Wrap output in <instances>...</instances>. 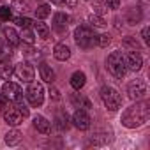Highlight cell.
I'll return each instance as SVG.
<instances>
[{"label": "cell", "mask_w": 150, "mask_h": 150, "mask_svg": "<svg viewBox=\"0 0 150 150\" xmlns=\"http://www.w3.org/2000/svg\"><path fill=\"white\" fill-rule=\"evenodd\" d=\"M111 139H113L111 132H108V131H99V132H96V134H92V136L88 138V143H87V145H94V146H104V145H108Z\"/></svg>", "instance_id": "12"}, {"label": "cell", "mask_w": 150, "mask_h": 150, "mask_svg": "<svg viewBox=\"0 0 150 150\" xmlns=\"http://www.w3.org/2000/svg\"><path fill=\"white\" fill-rule=\"evenodd\" d=\"M2 34H4V39H6V42L9 44V46H13V48H16L21 41H20V34L13 28V27H4L2 28Z\"/></svg>", "instance_id": "16"}, {"label": "cell", "mask_w": 150, "mask_h": 150, "mask_svg": "<svg viewBox=\"0 0 150 150\" xmlns=\"http://www.w3.org/2000/svg\"><path fill=\"white\" fill-rule=\"evenodd\" d=\"M32 124H34V127L37 129V132H41V134H48V132L51 131V124H50V120H48L46 117H42V115H35Z\"/></svg>", "instance_id": "19"}, {"label": "cell", "mask_w": 150, "mask_h": 150, "mask_svg": "<svg viewBox=\"0 0 150 150\" xmlns=\"http://www.w3.org/2000/svg\"><path fill=\"white\" fill-rule=\"evenodd\" d=\"M71 122H72V125L76 127V129H80V131H88L90 129V115H88V111L87 110H76L74 111V115H72V118H71Z\"/></svg>", "instance_id": "9"}, {"label": "cell", "mask_w": 150, "mask_h": 150, "mask_svg": "<svg viewBox=\"0 0 150 150\" xmlns=\"http://www.w3.org/2000/svg\"><path fill=\"white\" fill-rule=\"evenodd\" d=\"M14 74V67L9 64V62H2L0 64V78L2 80H11V76Z\"/></svg>", "instance_id": "27"}, {"label": "cell", "mask_w": 150, "mask_h": 150, "mask_svg": "<svg viewBox=\"0 0 150 150\" xmlns=\"http://www.w3.org/2000/svg\"><path fill=\"white\" fill-rule=\"evenodd\" d=\"M69 21H71V16L65 14V13H55V14H53V27H55L58 32H65Z\"/></svg>", "instance_id": "15"}, {"label": "cell", "mask_w": 150, "mask_h": 150, "mask_svg": "<svg viewBox=\"0 0 150 150\" xmlns=\"http://www.w3.org/2000/svg\"><path fill=\"white\" fill-rule=\"evenodd\" d=\"M69 83H71V87L76 90V92H80V90L85 87V83H87V76H85V72H83V71H76V72H72V76H71Z\"/></svg>", "instance_id": "17"}, {"label": "cell", "mask_w": 150, "mask_h": 150, "mask_svg": "<svg viewBox=\"0 0 150 150\" xmlns=\"http://www.w3.org/2000/svg\"><path fill=\"white\" fill-rule=\"evenodd\" d=\"M9 106H11V101H9V99H7L2 92H0V113H4Z\"/></svg>", "instance_id": "36"}, {"label": "cell", "mask_w": 150, "mask_h": 150, "mask_svg": "<svg viewBox=\"0 0 150 150\" xmlns=\"http://www.w3.org/2000/svg\"><path fill=\"white\" fill-rule=\"evenodd\" d=\"M51 4H55V6H64V0H50Z\"/></svg>", "instance_id": "41"}, {"label": "cell", "mask_w": 150, "mask_h": 150, "mask_svg": "<svg viewBox=\"0 0 150 150\" xmlns=\"http://www.w3.org/2000/svg\"><path fill=\"white\" fill-rule=\"evenodd\" d=\"M2 117H4L6 124H9V125H13V127H18L20 124H23V115L20 113V110H18L16 106H9V108L2 113Z\"/></svg>", "instance_id": "11"}, {"label": "cell", "mask_w": 150, "mask_h": 150, "mask_svg": "<svg viewBox=\"0 0 150 150\" xmlns=\"http://www.w3.org/2000/svg\"><path fill=\"white\" fill-rule=\"evenodd\" d=\"M25 96H27V101L30 103L32 108H39L44 103V87L37 81H30L28 87H27Z\"/></svg>", "instance_id": "5"}, {"label": "cell", "mask_w": 150, "mask_h": 150, "mask_svg": "<svg viewBox=\"0 0 150 150\" xmlns=\"http://www.w3.org/2000/svg\"><path fill=\"white\" fill-rule=\"evenodd\" d=\"M122 46L127 48V50L141 51V44H139V41H138L134 35H127V37H124V39H122Z\"/></svg>", "instance_id": "26"}, {"label": "cell", "mask_w": 150, "mask_h": 150, "mask_svg": "<svg viewBox=\"0 0 150 150\" xmlns=\"http://www.w3.org/2000/svg\"><path fill=\"white\" fill-rule=\"evenodd\" d=\"M2 94H4L9 101H13V103H18L20 99H23V90H21V87H20L18 83H14V81H9V80L2 85Z\"/></svg>", "instance_id": "10"}, {"label": "cell", "mask_w": 150, "mask_h": 150, "mask_svg": "<svg viewBox=\"0 0 150 150\" xmlns=\"http://www.w3.org/2000/svg\"><path fill=\"white\" fill-rule=\"evenodd\" d=\"M11 18H13V9H9L7 6H0V20L9 21Z\"/></svg>", "instance_id": "34"}, {"label": "cell", "mask_w": 150, "mask_h": 150, "mask_svg": "<svg viewBox=\"0 0 150 150\" xmlns=\"http://www.w3.org/2000/svg\"><path fill=\"white\" fill-rule=\"evenodd\" d=\"M74 41L81 50H90L92 46H96V34L88 25H80L74 28Z\"/></svg>", "instance_id": "4"}, {"label": "cell", "mask_w": 150, "mask_h": 150, "mask_svg": "<svg viewBox=\"0 0 150 150\" xmlns=\"http://www.w3.org/2000/svg\"><path fill=\"white\" fill-rule=\"evenodd\" d=\"M50 97H51L53 101H60V92H58L57 88L51 87V88H50Z\"/></svg>", "instance_id": "39"}, {"label": "cell", "mask_w": 150, "mask_h": 150, "mask_svg": "<svg viewBox=\"0 0 150 150\" xmlns=\"http://www.w3.org/2000/svg\"><path fill=\"white\" fill-rule=\"evenodd\" d=\"M53 57L57 60H60V62H65V60L71 58V48L65 42H58L55 46V50H53Z\"/></svg>", "instance_id": "18"}, {"label": "cell", "mask_w": 150, "mask_h": 150, "mask_svg": "<svg viewBox=\"0 0 150 150\" xmlns=\"http://www.w3.org/2000/svg\"><path fill=\"white\" fill-rule=\"evenodd\" d=\"M148 35H150V28H148V27H145V28L141 30V39H143V42H145V44H150V37H148Z\"/></svg>", "instance_id": "37"}, {"label": "cell", "mask_w": 150, "mask_h": 150, "mask_svg": "<svg viewBox=\"0 0 150 150\" xmlns=\"http://www.w3.org/2000/svg\"><path fill=\"white\" fill-rule=\"evenodd\" d=\"M50 14H51V7H50L48 4L37 6V9H35V18H37V20H46Z\"/></svg>", "instance_id": "28"}, {"label": "cell", "mask_w": 150, "mask_h": 150, "mask_svg": "<svg viewBox=\"0 0 150 150\" xmlns=\"http://www.w3.org/2000/svg\"><path fill=\"white\" fill-rule=\"evenodd\" d=\"M16 108L20 110V113L23 115V118H28V117H30V110H28V106L25 104V101H23V99H20V101L16 103Z\"/></svg>", "instance_id": "35"}, {"label": "cell", "mask_w": 150, "mask_h": 150, "mask_svg": "<svg viewBox=\"0 0 150 150\" xmlns=\"http://www.w3.org/2000/svg\"><path fill=\"white\" fill-rule=\"evenodd\" d=\"M14 74H16V78H18L20 81L30 83V81H34V78H35V69H34V65H32L28 60H23V62H20V64L14 67Z\"/></svg>", "instance_id": "6"}, {"label": "cell", "mask_w": 150, "mask_h": 150, "mask_svg": "<svg viewBox=\"0 0 150 150\" xmlns=\"http://www.w3.org/2000/svg\"><path fill=\"white\" fill-rule=\"evenodd\" d=\"M20 41H23L25 44H34L35 42V35L30 28H23L21 34H20Z\"/></svg>", "instance_id": "29"}, {"label": "cell", "mask_w": 150, "mask_h": 150, "mask_svg": "<svg viewBox=\"0 0 150 150\" xmlns=\"http://www.w3.org/2000/svg\"><path fill=\"white\" fill-rule=\"evenodd\" d=\"M110 42H111V37H110L108 34H99V35H96V46H99V48H108Z\"/></svg>", "instance_id": "33"}, {"label": "cell", "mask_w": 150, "mask_h": 150, "mask_svg": "<svg viewBox=\"0 0 150 150\" xmlns=\"http://www.w3.org/2000/svg\"><path fill=\"white\" fill-rule=\"evenodd\" d=\"M39 74H41V80L46 81V83H53L55 81V71L46 62H41L39 64Z\"/></svg>", "instance_id": "20"}, {"label": "cell", "mask_w": 150, "mask_h": 150, "mask_svg": "<svg viewBox=\"0 0 150 150\" xmlns=\"http://www.w3.org/2000/svg\"><path fill=\"white\" fill-rule=\"evenodd\" d=\"M148 118H150V103L139 99V101H136V104L125 108L120 122L127 129H136V127H141L143 124H146Z\"/></svg>", "instance_id": "1"}, {"label": "cell", "mask_w": 150, "mask_h": 150, "mask_svg": "<svg viewBox=\"0 0 150 150\" xmlns=\"http://www.w3.org/2000/svg\"><path fill=\"white\" fill-rule=\"evenodd\" d=\"M124 62H125L127 71H132V72H138L143 67V57L139 51H134V50H131L124 55Z\"/></svg>", "instance_id": "8"}, {"label": "cell", "mask_w": 150, "mask_h": 150, "mask_svg": "<svg viewBox=\"0 0 150 150\" xmlns=\"http://www.w3.org/2000/svg\"><path fill=\"white\" fill-rule=\"evenodd\" d=\"M13 21H14L18 27H21V28H30V27L34 25V21H32L30 18H27V16H14Z\"/></svg>", "instance_id": "31"}, {"label": "cell", "mask_w": 150, "mask_h": 150, "mask_svg": "<svg viewBox=\"0 0 150 150\" xmlns=\"http://www.w3.org/2000/svg\"><path fill=\"white\" fill-rule=\"evenodd\" d=\"M64 4H65L67 7H76V6H78V0H64Z\"/></svg>", "instance_id": "40"}, {"label": "cell", "mask_w": 150, "mask_h": 150, "mask_svg": "<svg viewBox=\"0 0 150 150\" xmlns=\"http://www.w3.org/2000/svg\"><path fill=\"white\" fill-rule=\"evenodd\" d=\"M88 23H90V27H96V28H104L106 27V21L103 20V16H97V14H90Z\"/></svg>", "instance_id": "32"}, {"label": "cell", "mask_w": 150, "mask_h": 150, "mask_svg": "<svg viewBox=\"0 0 150 150\" xmlns=\"http://www.w3.org/2000/svg\"><path fill=\"white\" fill-rule=\"evenodd\" d=\"M127 96L132 101L143 99L146 96V81L141 80V78H136V80L129 81V85H127Z\"/></svg>", "instance_id": "7"}, {"label": "cell", "mask_w": 150, "mask_h": 150, "mask_svg": "<svg viewBox=\"0 0 150 150\" xmlns=\"http://www.w3.org/2000/svg\"><path fill=\"white\" fill-rule=\"evenodd\" d=\"M99 96H101V101H103V104L106 106V110H110V111H118V110L122 108V96H120V92H118L117 88H113V87H110V85H104V87L101 88Z\"/></svg>", "instance_id": "3"}, {"label": "cell", "mask_w": 150, "mask_h": 150, "mask_svg": "<svg viewBox=\"0 0 150 150\" xmlns=\"http://www.w3.org/2000/svg\"><path fill=\"white\" fill-rule=\"evenodd\" d=\"M106 67L117 80H122L127 74V67H125V62H124V53L118 51V50L111 51L106 58Z\"/></svg>", "instance_id": "2"}, {"label": "cell", "mask_w": 150, "mask_h": 150, "mask_svg": "<svg viewBox=\"0 0 150 150\" xmlns=\"http://www.w3.org/2000/svg\"><path fill=\"white\" fill-rule=\"evenodd\" d=\"M55 127H57V131H60V132H65V131L69 129V117H67L64 111H58V113H57V117H55Z\"/></svg>", "instance_id": "21"}, {"label": "cell", "mask_w": 150, "mask_h": 150, "mask_svg": "<svg viewBox=\"0 0 150 150\" xmlns=\"http://www.w3.org/2000/svg\"><path fill=\"white\" fill-rule=\"evenodd\" d=\"M92 11H94V14L103 16V14L108 11V6H106V2H103V0H94V4H92Z\"/></svg>", "instance_id": "30"}, {"label": "cell", "mask_w": 150, "mask_h": 150, "mask_svg": "<svg viewBox=\"0 0 150 150\" xmlns=\"http://www.w3.org/2000/svg\"><path fill=\"white\" fill-rule=\"evenodd\" d=\"M34 30H35V34H37V37H41V39H48L50 37V27L42 21V20H39V21H34Z\"/></svg>", "instance_id": "23"}, {"label": "cell", "mask_w": 150, "mask_h": 150, "mask_svg": "<svg viewBox=\"0 0 150 150\" xmlns=\"http://www.w3.org/2000/svg\"><path fill=\"white\" fill-rule=\"evenodd\" d=\"M104 2H106V6H108L110 9H118L122 0H104Z\"/></svg>", "instance_id": "38"}, {"label": "cell", "mask_w": 150, "mask_h": 150, "mask_svg": "<svg viewBox=\"0 0 150 150\" xmlns=\"http://www.w3.org/2000/svg\"><path fill=\"white\" fill-rule=\"evenodd\" d=\"M13 46H9L6 42V39H0V64L2 62H9L11 55H13Z\"/></svg>", "instance_id": "25"}, {"label": "cell", "mask_w": 150, "mask_h": 150, "mask_svg": "<svg viewBox=\"0 0 150 150\" xmlns=\"http://www.w3.org/2000/svg\"><path fill=\"white\" fill-rule=\"evenodd\" d=\"M11 9L18 11L21 14H27V13L32 11V7H30V4L27 2V0H13V2H11Z\"/></svg>", "instance_id": "24"}, {"label": "cell", "mask_w": 150, "mask_h": 150, "mask_svg": "<svg viewBox=\"0 0 150 150\" xmlns=\"http://www.w3.org/2000/svg\"><path fill=\"white\" fill-rule=\"evenodd\" d=\"M71 104L74 108H80V110H90L92 108V103L88 97H85L83 94H71Z\"/></svg>", "instance_id": "14"}, {"label": "cell", "mask_w": 150, "mask_h": 150, "mask_svg": "<svg viewBox=\"0 0 150 150\" xmlns=\"http://www.w3.org/2000/svg\"><path fill=\"white\" fill-rule=\"evenodd\" d=\"M141 18H143V13H141V9L139 7H129V9H125V13H124V20H125V23L127 25H138L139 21H141Z\"/></svg>", "instance_id": "13"}, {"label": "cell", "mask_w": 150, "mask_h": 150, "mask_svg": "<svg viewBox=\"0 0 150 150\" xmlns=\"http://www.w3.org/2000/svg\"><path fill=\"white\" fill-rule=\"evenodd\" d=\"M87 2H90V0H87Z\"/></svg>", "instance_id": "42"}, {"label": "cell", "mask_w": 150, "mask_h": 150, "mask_svg": "<svg viewBox=\"0 0 150 150\" xmlns=\"http://www.w3.org/2000/svg\"><path fill=\"white\" fill-rule=\"evenodd\" d=\"M6 143L9 145V146H16V145H20L21 143V139H23V134L18 131V129H11L7 134H6Z\"/></svg>", "instance_id": "22"}]
</instances>
